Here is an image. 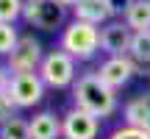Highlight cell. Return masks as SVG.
I'll use <instances>...</instances> for the list:
<instances>
[{"label": "cell", "mask_w": 150, "mask_h": 139, "mask_svg": "<svg viewBox=\"0 0 150 139\" xmlns=\"http://www.w3.org/2000/svg\"><path fill=\"white\" fill-rule=\"evenodd\" d=\"M72 100L75 109H83L97 120L117 111V92L103 84L97 72H86L72 84Z\"/></svg>", "instance_id": "1"}, {"label": "cell", "mask_w": 150, "mask_h": 139, "mask_svg": "<svg viewBox=\"0 0 150 139\" xmlns=\"http://www.w3.org/2000/svg\"><path fill=\"white\" fill-rule=\"evenodd\" d=\"M100 48V28L97 25H89V22H81V20H72L70 25L64 28L61 33V50L70 53L75 61H83V59H92Z\"/></svg>", "instance_id": "2"}, {"label": "cell", "mask_w": 150, "mask_h": 139, "mask_svg": "<svg viewBox=\"0 0 150 139\" xmlns=\"http://www.w3.org/2000/svg\"><path fill=\"white\" fill-rule=\"evenodd\" d=\"M39 78L45 86H53V89H64V86L75 84V59L61 48L45 53L42 64H39Z\"/></svg>", "instance_id": "3"}, {"label": "cell", "mask_w": 150, "mask_h": 139, "mask_svg": "<svg viewBox=\"0 0 150 139\" xmlns=\"http://www.w3.org/2000/svg\"><path fill=\"white\" fill-rule=\"evenodd\" d=\"M64 17H67V9L59 6L56 0H25L22 3V20L31 28H39V31L61 28Z\"/></svg>", "instance_id": "4"}, {"label": "cell", "mask_w": 150, "mask_h": 139, "mask_svg": "<svg viewBox=\"0 0 150 139\" xmlns=\"http://www.w3.org/2000/svg\"><path fill=\"white\" fill-rule=\"evenodd\" d=\"M45 53L39 39L33 36H20V42L14 45V50L8 53V72L11 75H25V72H39Z\"/></svg>", "instance_id": "5"}, {"label": "cell", "mask_w": 150, "mask_h": 139, "mask_svg": "<svg viewBox=\"0 0 150 139\" xmlns=\"http://www.w3.org/2000/svg\"><path fill=\"white\" fill-rule=\"evenodd\" d=\"M6 95L14 100L17 109H31L42 100L45 95V84L39 78V72H25V75H11V84Z\"/></svg>", "instance_id": "6"}, {"label": "cell", "mask_w": 150, "mask_h": 139, "mask_svg": "<svg viewBox=\"0 0 150 139\" xmlns=\"http://www.w3.org/2000/svg\"><path fill=\"white\" fill-rule=\"evenodd\" d=\"M97 131H100V120L75 106L61 120V136L64 139H95Z\"/></svg>", "instance_id": "7"}, {"label": "cell", "mask_w": 150, "mask_h": 139, "mask_svg": "<svg viewBox=\"0 0 150 139\" xmlns=\"http://www.w3.org/2000/svg\"><path fill=\"white\" fill-rule=\"evenodd\" d=\"M131 39H134V31L122 20H111L100 28V50H106L108 59L111 56H128Z\"/></svg>", "instance_id": "8"}, {"label": "cell", "mask_w": 150, "mask_h": 139, "mask_svg": "<svg viewBox=\"0 0 150 139\" xmlns=\"http://www.w3.org/2000/svg\"><path fill=\"white\" fill-rule=\"evenodd\" d=\"M131 75H134V61H131L128 56H111V59H106L100 64V70H97V78L106 86H111L114 92L128 84Z\"/></svg>", "instance_id": "9"}, {"label": "cell", "mask_w": 150, "mask_h": 139, "mask_svg": "<svg viewBox=\"0 0 150 139\" xmlns=\"http://www.w3.org/2000/svg\"><path fill=\"white\" fill-rule=\"evenodd\" d=\"M72 14L75 20L81 22H89V25H106V22H111V9H108V0H78V3L72 6Z\"/></svg>", "instance_id": "10"}, {"label": "cell", "mask_w": 150, "mask_h": 139, "mask_svg": "<svg viewBox=\"0 0 150 139\" xmlns=\"http://www.w3.org/2000/svg\"><path fill=\"white\" fill-rule=\"evenodd\" d=\"M125 123L131 128H136V131L150 134V92L136 95L134 100L125 103Z\"/></svg>", "instance_id": "11"}, {"label": "cell", "mask_w": 150, "mask_h": 139, "mask_svg": "<svg viewBox=\"0 0 150 139\" xmlns=\"http://www.w3.org/2000/svg\"><path fill=\"white\" fill-rule=\"evenodd\" d=\"M31 139H59L61 136V120L53 111H39L28 120Z\"/></svg>", "instance_id": "12"}, {"label": "cell", "mask_w": 150, "mask_h": 139, "mask_svg": "<svg viewBox=\"0 0 150 139\" xmlns=\"http://www.w3.org/2000/svg\"><path fill=\"white\" fill-rule=\"evenodd\" d=\"M122 22H125L134 33L150 31V0H134V3H131V9L125 11Z\"/></svg>", "instance_id": "13"}, {"label": "cell", "mask_w": 150, "mask_h": 139, "mask_svg": "<svg viewBox=\"0 0 150 139\" xmlns=\"http://www.w3.org/2000/svg\"><path fill=\"white\" fill-rule=\"evenodd\" d=\"M128 56H131V61L150 64V31H139V33H134Z\"/></svg>", "instance_id": "14"}, {"label": "cell", "mask_w": 150, "mask_h": 139, "mask_svg": "<svg viewBox=\"0 0 150 139\" xmlns=\"http://www.w3.org/2000/svg\"><path fill=\"white\" fill-rule=\"evenodd\" d=\"M0 139H31V131H28V120L14 117L6 125H0Z\"/></svg>", "instance_id": "15"}, {"label": "cell", "mask_w": 150, "mask_h": 139, "mask_svg": "<svg viewBox=\"0 0 150 139\" xmlns=\"http://www.w3.org/2000/svg\"><path fill=\"white\" fill-rule=\"evenodd\" d=\"M22 3H25V0H0V22L14 25L22 17Z\"/></svg>", "instance_id": "16"}, {"label": "cell", "mask_w": 150, "mask_h": 139, "mask_svg": "<svg viewBox=\"0 0 150 139\" xmlns=\"http://www.w3.org/2000/svg\"><path fill=\"white\" fill-rule=\"evenodd\" d=\"M20 42V33H17L14 25H6L0 22V56H8L14 50V45Z\"/></svg>", "instance_id": "17"}, {"label": "cell", "mask_w": 150, "mask_h": 139, "mask_svg": "<svg viewBox=\"0 0 150 139\" xmlns=\"http://www.w3.org/2000/svg\"><path fill=\"white\" fill-rule=\"evenodd\" d=\"M17 117V106H14V100H11L8 95H3L0 97V125H6L8 120H14Z\"/></svg>", "instance_id": "18"}, {"label": "cell", "mask_w": 150, "mask_h": 139, "mask_svg": "<svg viewBox=\"0 0 150 139\" xmlns=\"http://www.w3.org/2000/svg\"><path fill=\"white\" fill-rule=\"evenodd\" d=\"M108 139H150V134H145V131H136V128H131V125H125V128H117Z\"/></svg>", "instance_id": "19"}, {"label": "cell", "mask_w": 150, "mask_h": 139, "mask_svg": "<svg viewBox=\"0 0 150 139\" xmlns=\"http://www.w3.org/2000/svg\"><path fill=\"white\" fill-rule=\"evenodd\" d=\"M131 3H134V0H108V9H111L114 17H125V11L131 9Z\"/></svg>", "instance_id": "20"}, {"label": "cell", "mask_w": 150, "mask_h": 139, "mask_svg": "<svg viewBox=\"0 0 150 139\" xmlns=\"http://www.w3.org/2000/svg\"><path fill=\"white\" fill-rule=\"evenodd\" d=\"M8 84H11V75H8V67H0V97L8 92Z\"/></svg>", "instance_id": "21"}, {"label": "cell", "mask_w": 150, "mask_h": 139, "mask_svg": "<svg viewBox=\"0 0 150 139\" xmlns=\"http://www.w3.org/2000/svg\"><path fill=\"white\" fill-rule=\"evenodd\" d=\"M56 3H59V6H64V9H67V6H75L78 0H56Z\"/></svg>", "instance_id": "22"}]
</instances>
